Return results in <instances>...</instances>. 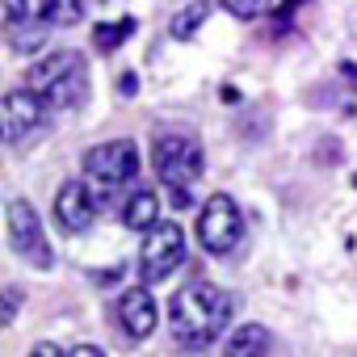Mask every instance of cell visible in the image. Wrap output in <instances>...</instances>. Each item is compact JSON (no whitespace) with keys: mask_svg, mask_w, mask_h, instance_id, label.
<instances>
[{"mask_svg":"<svg viewBox=\"0 0 357 357\" xmlns=\"http://www.w3.org/2000/svg\"><path fill=\"white\" fill-rule=\"evenodd\" d=\"M122 223L130 231H151L160 223V198L151 190H135L130 202H126V211H122Z\"/></svg>","mask_w":357,"mask_h":357,"instance_id":"cell-12","label":"cell"},{"mask_svg":"<svg viewBox=\"0 0 357 357\" xmlns=\"http://www.w3.org/2000/svg\"><path fill=\"white\" fill-rule=\"evenodd\" d=\"M47 101L34 93V89H13L5 97V139L9 143H22L26 135H38L43 122H47Z\"/></svg>","mask_w":357,"mask_h":357,"instance_id":"cell-10","label":"cell"},{"mask_svg":"<svg viewBox=\"0 0 357 357\" xmlns=\"http://www.w3.org/2000/svg\"><path fill=\"white\" fill-rule=\"evenodd\" d=\"M151 164L160 172V181H168L172 202L176 206H190V185L202 176V147L190 135H160L151 147Z\"/></svg>","mask_w":357,"mask_h":357,"instance_id":"cell-3","label":"cell"},{"mask_svg":"<svg viewBox=\"0 0 357 357\" xmlns=\"http://www.w3.org/2000/svg\"><path fill=\"white\" fill-rule=\"evenodd\" d=\"M84 0H47V13H51V26H76L84 22Z\"/></svg>","mask_w":357,"mask_h":357,"instance_id":"cell-16","label":"cell"},{"mask_svg":"<svg viewBox=\"0 0 357 357\" xmlns=\"http://www.w3.org/2000/svg\"><path fill=\"white\" fill-rule=\"evenodd\" d=\"M51 13H47V0H5V34L9 47L22 55H34L47 34H51Z\"/></svg>","mask_w":357,"mask_h":357,"instance_id":"cell-5","label":"cell"},{"mask_svg":"<svg viewBox=\"0 0 357 357\" xmlns=\"http://www.w3.org/2000/svg\"><path fill=\"white\" fill-rule=\"evenodd\" d=\"M353 185H357V176H353Z\"/></svg>","mask_w":357,"mask_h":357,"instance_id":"cell-23","label":"cell"},{"mask_svg":"<svg viewBox=\"0 0 357 357\" xmlns=\"http://www.w3.org/2000/svg\"><path fill=\"white\" fill-rule=\"evenodd\" d=\"M17 303H22V290H17V286H9V290H5V311H0V324H13Z\"/></svg>","mask_w":357,"mask_h":357,"instance_id":"cell-18","label":"cell"},{"mask_svg":"<svg viewBox=\"0 0 357 357\" xmlns=\"http://www.w3.org/2000/svg\"><path fill=\"white\" fill-rule=\"evenodd\" d=\"M231 294L219 290L215 282H190L172 294L168 303V324H172V336L190 344V349H206L223 336L227 319H231Z\"/></svg>","mask_w":357,"mask_h":357,"instance_id":"cell-1","label":"cell"},{"mask_svg":"<svg viewBox=\"0 0 357 357\" xmlns=\"http://www.w3.org/2000/svg\"><path fill=\"white\" fill-rule=\"evenodd\" d=\"M135 34V17H122V22H109V26H97V34H93V43H97V51H118L126 38Z\"/></svg>","mask_w":357,"mask_h":357,"instance_id":"cell-15","label":"cell"},{"mask_svg":"<svg viewBox=\"0 0 357 357\" xmlns=\"http://www.w3.org/2000/svg\"><path fill=\"white\" fill-rule=\"evenodd\" d=\"M240 236H244V215H240V206H236L227 194H215V198L202 206V223H198L202 248L215 252V257H223V252H231V248L240 244Z\"/></svg>","mask_w":357,"mask_h":357,"instance_id":"cell-7","label":"cell"},{"mask_svg":"<svg viewBox=\"0 0 357 357\" xmlns=\"http://www.w3.org/2000/svg\"><path fill=\"white\" fill-rule=\"evenodd\" d=\"M185 261V236L176 223H155L143 240V252H139V273L143 282H164L168 273H176V265Z\"/></svg>","mask_w":357,"mask_h":357,"instance_id":"cell-6","label":"cell"},{"mask_svg":"<svg viewBox=\"0 0 357 357\" xmlns=\"http://www.w3.org/2000/svg\"><path fill=\"white\" fill-rule=\"evenodd\" d=\"M118 89H122L126 97H135V93H139V76H130V72H126V76L118 80Z\"/></svg>","mask_w":357,"mask_h":357,"instance_id":"cell-20","label":"cell"},{"mask_svg":"<svg viewBox=\"0 0 357 357\" xmlns=\"http://www.w3.org/2000/svg\"><path fill=\"white\" fill-rule=\"evenodd\" d=\"M298 5H307V0H286V5H282V13H278V26H290V13H294Z\"/></svg>","mask_w":357,"mask_h":357,"instance_id":"cell-19","label":"cell"},{"mask_svg":"<svg viewBox=\"0 0 357 357\" xmlns=\"http://www.w3.org/2000/svg\"><path fill=\"white\" fill-rule=\"evenodd\" d=\"M101 211V198L93 194V185H80V181H63L59 194H55V219L68 236H80L84 227H93Z\"/></svg>","mask_w":357,"mask_h":357,"instance_id":"cell-9","label":"cell"},{"mask_svg":"<svg viewBox=\"0 0 357 357\" xmlns=\"http://www.w3.org/2000/svg\"><path fill=\"white\" fill-rule=\"evenodd\" d=\"M219 5L231 13V17H240V22H252V17H261L273 0H219Z\"/></svg>","mask_w":357,"mask_h":357,"instance_id":"cell-17","label":"cell"},{"mask_svg":"<svg viewBox=\"0 0 357 357\" xmlns=\"http://www.w3.org/2000/svg\"><path fill=\"white\" fill-rule=\"evenodd\" d=\"M34 353H43V357H63L68 349H59V344H34Z\"/></svg>","mask_w":357,"mask_h":357,"instance_id":"cell-21","label":"cell"},{"mask_svg":"<svg viewBox=\"0 0 357 357\" xmlns=\"http://www.w3.org/2000/svg\"><path fill=\"white\" fill-rule=\"evenodd\" d=\"M68 353H76V357H97L101 349H97V344H76V349H68Z\"/></svg>","mask_w":357,"mask_h":357,"instance_id":"cell-22","label":"cell"},{"mask_svg":"<svg viewBox=\"0 0 357 357\" xmlns=\"http://www.w3.org/2000/svg\"><path fill=\"white\" fill-rule=\"evenodd\" d=\"M9 244L38 269H51V244L43 236V223H38V211L26 202V198H13L9 202Z\"/></svg>","mask_w":357,"mask_h":357,"instance_id":"cell-8","label":"cell"},{"mask_svg":"<svg viewBox=\"0 0 357 357\" xmlns=\"http://www.w3.org/2000/svg\"><path fill=\"white\" fill-rule=\"evenodd\" d=\"M30 89L51 109H76L89 97V68L80 51H55L30 68Z\"/></svg>","mask_w":357,"mask_h":357,"instance_id":"cell-2","label":"cell"},{"mask_svg":"<svg viewBox=\"0 0 357 357\" xmlns=\"http://www.w3.org/2000/svg\"><path fill=\"white\" fill-rule=\"evenodd\" d=\"M273 349V340H269V328H261V324H244V328H236V336L227 340V353L236 357V353H269Z\"/></svg>","mask_w":357,"mask_h":357,"instance_id":"cell-13","label":"cell"},{"mask_svg":"<svg viewBox=\"0 0 357 357\" xmlns=\"http://www.w3.org/2000/svg\"><path fill=\"white\" fill-rule=\"evenodd\" d=\"M206 17H211V5H206V0H194V5H185L181 13L172 17V26H168V30H172V38H181V43H185V38H194V34H198V26H202Z\"/></svg>","mask_w":357,"mask_h":357,"instance_id":"cell-14","label":"cell"},{"mask_svg":"<svg viewBox=\"0 0 357 357\" xmlns=\"http://www.w3.org/2000/svg\"><path fill=\"white\" fill-rule=\"evenodd\" d=\"M118 319H122V332H126L130 340H147V336H151V328H155V303H151L147 286L122 290V298H118Z\"/></svg>","mask_w":357,"mask_h":357,"instance_id":"cell-11","label":"cell"},{"mask_svg":"<svg viewBox=\"0 0 357 357\" xmlns=\"http://www.w3.org/2000/svg\"><path fill=\"white\" fill-rule=\"evenodd\" d=\"M84 176H89V185L93 194L105 198L114 190H126L135 176H139V147L130 139H114V143H101V147H89L84 151Z\"/></svg>","mask_w":357,"mask_h":357,"instance_id":"cell-4","label":"cell"}]
</instances>
